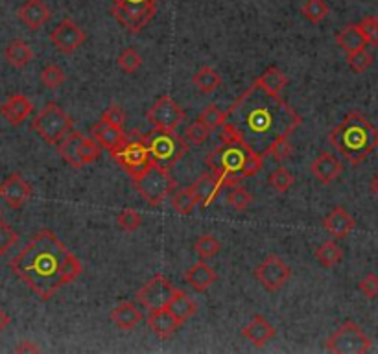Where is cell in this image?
<instances>
[{
  "mask_svg": "<svg viewBox=\"0 0 378 354\" xmlns=\"http://www.w3.org/2000/svg\"><path fill=\"white\" fill-rule=\"evenodd\" d=\"M39 351H41L39 347H37L36 344L28 341V339L20 341V344L15 347V353H39Z\"/></svg>",
  "mask_w": 378,
  "mask_h": 354,
  "instance_id": "816d5d0a",
  "label": "cell"
},
{
  "mask_svg": "<svg viewBox=\"0 0 378 354\" xmlns=\"http://www.w3.org/2000/svg\"><path fill=\"white\" fill-rule=\"evenodd\" d=\"M146 120L153 126V129L176 132V127L185 120V111L174 98L164 94V97L157 98L153 106L148 109Z\"/></svg>",
  "mask_w": 378,
  "mask_h": 354,
  "instance_id": "8fae6325",
  "label": "cell"
},
{
  "mask_svg": "<svg viewBox=\"0 0 378 354\" xmlns=\"http://www.w3.org/2000/svg\"><path fill=\"white\" fill-rule=\"evenodd\" d=\"M358 26L363 36H365V39H368L369 45L378 46V17L374 15L363 17L358 22Z\"/></svg>",
  "mask_w": 378,
  "mask_h": 354,
  "instance_id": "bcb514c9",
  "label": "cell"
},
{
  "mask_svg": "<svg viewBox=\"0 0 378 354\" xmlns=\"http://www.w3.org/2000/svg\"><path fill=\"white\" fill-rule=\"evenodd\" d=\"M111 321L116 325V329L132 330L142 321V312L136 309V304L124 301L111 310Z\"/></svg>",
  "mask_w": 378,
  "mask_h": 354,
  "instance_id": "484cf974",
  "label": "cell"
},
{
  "mask_svg": "<svg viewBox=\"0 0 378 354\" xmlns=\"http://www.w3.org/2000/svg\"><path fill=\"white\" fill-rule=\"evenodd\" d=\"M334 39H336L340 48L347 52V54L363 50V48H368V45H369L368 39H365V36L362 34L358 24H347L345 28H342V30L336 34Z\"/></svg>",
  "mask_w": 378,
  "mask_h": 354,
  "instance_id": "d4e9b609",
  "label": "cell"
},
{
  "mask_svg": "<svg viewBox=\"0 0 378 354\" xmlns=\"http://www.w3.org/2000/svg\"><path fill=\"white\" fill-rule=\"evenodd\" d=\"M100 144L94 141V139H87L83 137V141H81V148H80V159H81V164L85 167V164H92V162L96 161V159L100 157Z\"/></svg>",
  "mask_w": 378,
  "mask_h": 354,
  "instance_id": "ee69618b",
  "label": "cell"
},
{
  "mask_svg": "<svg viewBox=\"0 0 378 354\" xmlns=\"http://www.w3.org/2000/svg\"><path fill=\"white\" fill-rule=\"evenodd\" d=\"M10 323H11L10 314H8V312L0 306V332H4V330L10 327Z\"/></svg>",
  "mask_w": 378,
  "mask_h": 354,
  "instance_id": "f5cc1de1",
  "label": "cell"
},
{
  "mask_svg": "<svg viewBox=\"0 0 378 354\" xmlns=\"http://www.w3.org/2000/svg\"><path fill=\"white\" fill-rule=\"evenodd\" d=\"M34 106L24 94H11L8 100L0 106V115L10 126H20L31 115Z\"/></svg>",
  "mask_w": 378,
  "mask_h": 354,
  "instance_id": "ffe728a7",
  "label": "cell"
},
{
  "mask_svg": "<svg viewBox=\"0 0 378 354\" xmlns=\"http://www.w3.org/2000/svg\"><path fill=\"white\" fill-rule=\"evenodd\" d=\"M185 283L190 284L196 292H207L212 284L216 283V274L207 264V260H200L187 269Z\"/></svg>",
  "mask_w": 378,
  "mask_h": 354,
  "instance_id": "cb8c5ba5",
  "label": "cell"
},
{
  "mask_svg": "<svg viewBox=\"0 0 378 354\" xmlns=\"http://www.w3.org/2000/svg\"><path fill=\"white\" fill-rule=\"evenodd\" d=\"M253 275L266 292H277L290 281L292 269L277 255H267L262 262L255 268Z\"/></svg>",
  "mask_w": 378,
  "mask_h": 354,
  "instance_id": "7c38bea8",
  "label": "cell"
},
{
  "mask_svg": "<svg viewBox=\"0 0 378 354\" xmlns=\"http://www.w3.org/2000/svg\"><path fill=\"white\" fill-rule=\"evenodd\" d=\"M41 83L46 87V89H57L66 81L65 71L57 65H46L43 71H41Z\"/></svg>",
  "mask_w": 378,
  "mask_h": 354,
  "instance_id": "60d3db41",
  "label": "cell"
},
{
  "mask_svg": "<svg viewBox=\"0 0 378 354\" xmlns=\"http://www.w3.org/2000/svg\"><path fill=\"white\" fill-rule=\"evenodd\" d=\"M275 334H277L275 327H273L266 318H262V316H255L242 329V338L247 339V341H249L253 347H257V349L270 344V341L275 338Z\"/></svg>",
  "mask_w": 378,
  "mask_h": 354,
  "instance_id": "44dd1931",
  "label": "cell"
},
{
  "mask_svg": "<svg viewBox=\"0 0 378 354\" xmlns=\"http://www.w3.org/2000/svg\"><path fill=\"white\" fill-rule=\"evenodd\" d=\"M109 153H111L113 161H115L127 176L132 177L133 181L139 179V177L153 164V162H151L150 150H148L146 141H144V135H141L136 129L132 133H127L120 146H116L115 150H111Z\"/></svg>",
  "mask_w": 378,
  "mask_h": 354,
  "instance_id": "5b68a950",
  "label": "cell"
},
{
  "mask_svg": "<svg viewBox=\"0 0 378 354\" xmlns=\"http://www.w3.org/2000/svg\"><path fill=\"white\" fill-rule=\"evenodd\" d=\"M127 133L124 132V127H116L111 124H106V122H96L94 126L91 127V137L94 139L102 148L106 150H115L116 146H120L122 141L126 139Z\"/></svg>",
  "mask_w": 378,
  "mask_h": 354,
  "instance_id": "603a6c76",
  "label": "cell"
},
{
  "mask_svg": "<svg viewBox=\"0 0 378 354\" xmlns=\"http://www.w3.org/2000/svg\"><path fill=\"white\" fill-rule=\"evenodd\" d=\"M371 347V338L351 319L342 323V327L325 341V349L334 354H363L369 353Z\"/></svg>",
  "mask_w": 378,
  "mask_h": 354,
  "instance_id": "9c48e42d",
  "label": "cell"
},
{
  "mask_svg": "<svg viewBox=\"0 0 378 354\" xmlns=\"http://www.w3.org/2000/svg\"><path fill=\"white\" fill-rule=\"evenodd\" d=\"M293 181H295V179H293L292 172H290L286 167H277L267 176V183H270L273 190L279 194L288 192V190L292 188Z\"/></svg>",
  "mask_w": 378,
  "mask_h": 354,
  "instance_id": "8d00e7d4",
  "label": "cell"
},
{
  "mask_svg": "<svg viewBox=\"0 0 378 354\" xmlns=\"http://www.w3.org/2000/svg\"><path fill=\"white\" fill-rule=\"evenodd\" d=\"M157 13V8H122L113 4L111 15L132 34H139L150 24Z\"/></svg>",
  "mask_w": 378,
  "mask_h": 354,
  "instance_id": "9a60e30c",
  "label": "cell"
},
{
  "mask_svg": "<svg viewBox=\"0 0 378 354\" xmlns=\"http://www.w3.org/2000/svg\"><path fill=\"white\" fill-rule=\"evenodd\" d=\"M168 310H170L172 314L176 316L181 323H187L188 319L194 318L197 312V304L196 301L190 297L188 294H185V292H181V290H177L176 295H174V299L170 301V304H168Z\"/></svg>",
  "mask_w": 378,
  "mask_h": 354,
  "instance_id": "f1b7e54d",
  "label": "cell"
},
{
  "mask_svg": "<svg viewBox=\"0 0 378 354\" xmlns=\"http://www.w3.org/2000/svg\"><path fill=\"white\" fill-rule=\"evenodd\" d=\"M343 172V164L334 157L330 152H321L318 157L314 159L310 164V174H312L318 183L321 185H332Z\"/></svg>",
  "mask_w": 378,
  "mask_h": 354,
  "instance_id": "e0dca14e",
  "label": "cell"
},
{
  "mask_svg": "<svg viewBox=\"0 0 378 354\" xmlns=\"http://www.w3.org/2000/svg\"><path fill=\"white\" fill-rule=\"evenodd\" d=\"M354 225H356L354 218L343 207H334L327 216L323 218V229L338 240H343L354 229Z\"/></svg>",
  "mask_w": 378,
  "mask_h": 354,
  "instance_id": "7402d4cb",
  "label": "cell"
},
{
  "mask_svg": "<svg viewBox=\"0 0 378 354\" xmlns=\"http://www.w3.org/2000/svg\"><path fill=\"white\" fill-rule=\"evenodd\" d=\"M0 197L10 208H22L31 197L30 183L20 174H10L0 183Z\"/></svg>",
  "mask_w": 378,
  "mask_h": 354,
  "instance_id": "5bb4252c",
  "label": "cell"
},
{
  "mask_svg": "<svg viewBox=\"0 0 378 354\" xmlns=\"http://www.w3.org/2000/svg\"><path fill=\"white\" fill-rule=\"evenodd\" d=\"M192 83H194L197 91L203 92V94H212V92L220 89V85H222V76H220V72L214 71L212 66H202V69L192 76Z\"/></svg>",
  "mask_w": 378,
  "mask_h": 354,
  "instance_id": "f546056e",
  "label": "cell"
},
{
  "mask_svg": "<svg viewBox=\"0 0 378 354\" xmlns=\"http://www.w3.org/2000/svg\"><path fill=\"white\" fill-rule=\"evenodd\" d=\"M116 225L126 233H135L136 229H141L142 216L135 208H122L120 213L116 214Z\"/></svg>",
  "mask_w": 378,
  "mask_h": 354,
  "instance_id": "ab89813d",
  "label": "cell"
},
{
  "mask_svg": "<svg viewBox=\"0 0 378 354\" xmlns=\"http://www.w3.org/2000/svg\"><path fill=\"white\" fill-rule=\"evenodd\" d=\"M225 199L229 207L238 211V213H242V211H246V208L251 205L253 196L247 188L242 187V185H234V187L227 188Z\"/></svg>",
  "mask_w": 378,
  "mask_h": 354,
  "instance_id": "836d02e7",
  "label": "cell"
},
{
  "mask_svg": "<svg viewBox=\"0 0 378 354\" xmlns=\"http://www.w3.org/2000/svg\"><path fill=\"white\" fill-rule=\"evenodd\" d=\"M10 268L43 301H48L63 286L74 283L83 271L80 258L48 229L31 236L20 253L11 258Z\"/></svg>",
  "mask_w": 378,
  "mask_h": 354,
  "instance_id": "7a4b0ae2",
  "label": "cell"
},
{
  "mask_svg": "<svg viewBox=\"0 0 378 354\" xmlns=\"http://www.w3.org/2000/svg\"><path fill=\"white\" fill-rule=\"evenodd\" d=\"M146 146L150 150L151 162L157 167L172 170L188 152V142L176 132L153 129L144 135Z\"/></svg>",
  "mask_w": 378,
  "mask_h": 354,
  "instance_id": "8992f818",
  "label": "cell"
},
{
  "mask_svg": "<svg viewBox=\"0 0 378 354\" xmlns=\"http://www.w3.org/2000/svg\"><path fill=\"white\" fill-rule=\"evenodd\" d=\"M176 292L177 288L164 275L157 274L151 278H148L146 283L136 290L135 299L142 309H146L148 312H151V310L168 309V304H170V301L174 299Z\"/></svg>",
  "mask_w": 378,
  "mask_h": 354,
  "instance_id": "30bf717a",
  "label": "cell"
},
{
  "mask_svg": "<svg viewBox=\"0 0 378 354\" xmlns=\"http://www.w3.org/2000/svg\"><path fill=\"white\" fill-rule=\"evenodd\" d=\"M211 172L222 179L223 187L240 185L247 177L257 176L264 164V157L246 148L242 142H231L214 148L205 159Z\"/></svg>",
  "mask_w": 378,
  "mask_h": 354,
  "instance_id": "277c9868",
  "label": "cell"
},
{
  "mask_svg": "<svg viewBox=\"0 0 378 354\" xmlns=\"http://www.w3.org/2000/svg\"><path fill=\"white\" fill-rule=\"evenodd\" d=\"M209 135H211V129L200 118L192 122L190 126H187V129H185V141L188 144H194V146H202L203 142H207Z\"/></svg>",
  "mask_w": 378,
  "mask_h": 354,
  "instance_id": "b9f144b4",
  "label": "cell"
},
{
  "mask_svg": "<svg viewBox=\"0 0 378 354\" xmlns=\"http://www.w3.org/2000/svg\"><path fill=\"white\" fill-rule=\"evenodd\" d=\"M190 188H192V192H194V196H196L197 205L203 208H207L209 205L216 199L220 190L225 187H223L222 179H220L216 174L209 170V172L202 174V176L197 177L196 181L190 185Z\"/></svg>",
  "mask_w": 378,
  "mask_h": 354,
  "instance_id": "2e32d148",
  "label": "cell"
},
{
  "mask_svg": "<svg viewBox=\"0 0 378 354\" xmlns=\"http://www.w3.org/2000/svg\"><path fill=\"white\" fill-rule=\"evenodd\" d=\"M116 63H118L122 72H126V74H135V72L142 66V56L133 48V46H127V48H124V50L120 52V56H118Z\"/></svg>",
  "mask_w": 378,
  "mask_h": 354,
  "instance_id": "74e56055",
  "label": "cell"
},
{
  "mask_svg": "<svg viewBox=\"0 0 378 354\" xmlns=\"http://www.w3.org/2000/svg\"><path fill=\"white\" fill-rule=\"evenodd\" d=\"M133 185L142 199L151 207H159L176 192V179L170 176V170L157 164H151L146 172L133 181Z\"/></svg>",
  "mask_w": 378,
  "mask_h": 354,
  "instance_id": "52a82bcc",
  "label": "cell"
},
{
  "mask_svg": "<svg viewBox=\"0 0 378 354\" xmlns=\"http://www.w3.org/2000/svg\"><path fill=\"white\" fill-rule=\"evenodd\" d=\"M347 63L349 66L353 69V72L356 74H362L369 69V66L373 65V54L368 50V48H363V50L353 52V54H347Z\"/></svg>",
  "mask_w": 378,
  "mask_h": 354,
  "instance_id": "7bdbcfd3",
  "label": "cell"
},
{
  "mask_svg": "<svg viewBox=\"0 0 378 354\" xmlns=\"http://www.w3.org/2000/svg\"><path fill=\"white\" fill-rule=\"evenodd\" d=\"M293 152V146L290 144V141H284L281 142L279 146H275V150L272 152V157L275 159V161H284L286 157H290V153Z\"/></svg>",
  "mask_w": 378,
  "mask_h": 354,
  "instance_id": "f907efd6",
  "label": "cell"
},
{
  "mask_svg": "<svg viewBox=\"0 0 378 354\" xmlns=\"http://www.w3.org/2000/svg\"><path fill=\"white\" fill-rule=\"evenodd\" d=\"M111 2L122 8H157L161 0H111Z\"/></svg>",
  "mask_w": 378,
  "mask_h": 354,
  "instance_id": "681fc988",
  "label": "cell"
},
{
  "mask_svg": "<svg viewBox=\"0 0 378 354\" xmlns=\"http://www.w3.org/2000/svg\"><path fill=\"white\" fill-rule=\"evenodd\" d=\"M83 135L78 132H71L63 141L57 144V153L65 159L66 164H71L72 168H83L80 159V148Z\"/></svg>",
  "mask_w": 378,
  "mask_h": 354,
  "instance_id": "4316f807",
  "label": "cell"
},
{
  "mask_svg": "<svg viewBox=\"0 0 378 354\" xmlns=\"http://www.w3.org/2000/svg\"><path fill=\"white\" fill-rule=\"evenodd\" d=\"M50 41L52 45L56 46V50L69 56V54L78 50L80 46H83V43L87 41V34L71 19H65L50 31Z\"/></svg>",
  "mask_w": 378,
  "mask_h": 354,
  "instance_id": "4fadbf2b",
  "label": "cell"
},
{
  "mask_svg": "<svg viewBox=\"0 0 378 354\" xmlns=\"http://www.w3.org/2000/svg\"><path fill=\"white\" fill-rule=\"evenodd\" d=\"M17 15L30 30L36 31L41 30L50 20L52 13L45 0H26L24 4L17 10Z\"/></svg>",
  "mask_w": 378,
  "mask_h": 354,
  "instance_id": "ac0fdd59",
  "label": "cell"
},
{
  "mask_svg": "<svg viewBox=\"0 0 378 354\" xmlns=\"http://www.w3.org/2000/svg\"><path fill=\"white\" fill-rule=\"evenodd\" d=\"M225 115V124L237 141L264 159L281 142L290 141L302 124L301 115L286 100L266 92L257 81L234 100Z\"/></svg>",
  "mask_w": 378,
  "mask_h": 354,
  "instance_id": "6da1fadb",
  "label": "cell"
},
{
  "mask_svg": "<svg viewBox=\"0 0 378 354\" xmlns=\"http://www.w3.org/2000/svg\"><path fill=\"white\" fill-rule=\"evenodd\" d=\"M146 325L148 329L161 339H168L172 336L176 334L179 327H181V321L172 314L168 309H161V310H151L150 316L146 318Z\"/></svg>",
  "mask_w": 378,
  "mask_h": 354,
  "instance_id": "d6986e66",
  "label": "cell"
},
{
  "mask_svg": "<svg viewBox=\"0 0 378 354\" xmlns=\"http://www.w3.org/2000/svg\"><path fill=\"white\" fill-rule=\"evenodd\" d=\"M328 142L345 161L360 167L378 148V127L362 113L353 111L330 132Z\"/></svg>",
  "mask_w": 378,
  "mask_h": 354,
  "instance_id": "3957f363",
  "label": "cell"
},
{
  "mask_svg": "<svg viewBox=\"0 0 378 354\" xmlns=\"http://www.w3.org/2000/svg\"><path fill=\"white\" fill-rule=\"evenodd\" d=\"M371 192L378 197V174L373 177V181H371Z\"/></svg>",
  "mask_w": 378,
  "mask_h": 354,
  "instance_id": "db71d44e",
  "label": "cell"
},
{
  "mask_svg": "<svg viewBox=\"0 0 378 354\" xmlns=\"http://www.w3.org/2000/svg\"><path fill=\"white\" fill-rule=\"evenodd\" d=\"M301 13L308 22L319 24V22H323V20L327 19L328 4L325 0H307L304 6H302Z\"/></svg>",
  "mask_w": 378,
  "mask_h": 354,
  "instance_id": "d590c367",
  "label": "cell"
},
{
  "mask_svg": "<svg viewBox=\"0 0 378 354\" xmlns=\"http://www.w3.org/2000/svg\"><path fill=\"white\" fill-rule=\"evenodd\" d=\"M4 57L11 66L24 69V66L28 65V63H31V59H34V50H31L30 45H28L26 41L15 39L8 43L4 50Z\"/></svg>",
  "mask_w": 378,
  "mask_h": 354,
  "instance_id": "83f0119b",
  "label": "cell"
},
{
  "mask_svg": "<svg viewBox=\"0 0 378 354\" xmlns=\"http://www.w3.org/2000/svg\"><path fill=\"white\" fill-rule=\"evenodd\" d=\"M0 222H2V211H0Z\"/></svg>",
  "mask_w": 378,
  "mask_h": 354,
  "instance_id": "11a10c76",
  "label": "cell"
},
{
  "mask_svg": "<svg viewBox=\"0 0 378 354\" xmlns=\"http://www.w3.org/2000/svg\"><path fill=\"white\" fill-rule=\"evenodd\" d=\"M358 290L365 299H377L378 297V275L368 274L358 283Z\"/></svg>",
  "mask_w": 378,
  "mask_h": 354,
  "instance_id": "c3c4849f",
  "label": "cell"
},
{
  "mask_svg": "<svg viewBox=\"0 0 378 354\" xmlns=\"http://www.w3.org/2000/svg\"><path fill=\"white\" fill-rule=\"evenodd\" d=\"M100 120L106 122V124H111V126L124 127V124H126V113H124L122 106H118V104H111V106L107 107L106 111L102 113Z\"/></svg>",
  "mask_w": 378,
  "mask_h": 354,
  "instance_id": "7dc6e473",
  "label": "cell"
},
{
  "mask_svg": "<svg viewBox=\"0 0 378 354\" xmlns=\"http://www.w3.org/2000/svg\"><path fill=\"white\" fill-rule=\"evenodd\" d=\"M197 207V199L192 192V188H181L176 194H172V208L181 216H188V214Z\"/></svg>",
  "mask_w": 378,
  "mask_h": 354,
  "instance_id": "d6a6232c",
  "label": "cell"
},
{
  "mask_svg": "<svg viewBox=\"0 0 378 354\" xmlns=\"http://www.w3.org/2000/svg\"><path fill=\"white\" fill-rule=\"evenodd\" d=\"M31 129L48 144H59L72 132V120L56 101H48L31 120Z\"/></svg>",
  "mask_w": 378,
  "mask_h": 354,
  "instance_id": "ba28073f",
  "label": "cell"
},
{
  "mask_svg": "<svg viewBox=\"0 0 378 354\" xmlns=\"http://www.w3.org/2000/svg\"><path fill=\"white\" fill-rule=\"evenodd\" d=\"M17 240H19V234L15 229L6 222H0V255L8 253L15 246Z\"/></svg>",
  "mask_w": 378,
  "mask_h": 354,
  "instance_id": "f6af8a7d",
  "label": "cell"
},
{
  "mask_svg": "<svg viewBox=\"0 0 378 354\" xmlns=\"http://www.w3.org/2000/svg\"><path fill=\"white\" fill-rule=\"evenodd\" d=\"M316 260L321 264L323 268H334L336 264H340L343 260V249L340 248L338 243L328 240V242H323L318 249H316Z\"/></svg>",
  "mask_w": 378,
  "mask_h": 354,
  "instance_id": "1f68e13d",
  "label": "cell"
},
{
  "mask_svg": "<svg viewBox=\"0 0 378 354\" xmlns=\"http://www.w3.org/2000/svg\"><path fill=\"white\" fill-rule=\"evenodd\" d=\"M194 251L197 253L200 260H211L222 251V243L218 242L212 234H203L194 242Z\"/></svg>",
  "mask_w": 378,
  "mask_h": 354,
  "instance_id": "e575fe53",
  "label": "cell"
},
{
  "mask_svg": "<svg viewBox=\"0 0 378 354\" xmlns=\"http://www.w3.org/2000/svg\"><path fill=\"white\" fill-rule=\"evenodd\" d=\"M255 81L270 94H281V91L286 87L288 78L284 76L283 71H279L277 66H267Z\"/></svg>",
  "mask_w": 378,
  "mask_h": 354,
  "instance_id": "4dcf8cb0",
  "label": "cell"
},
{
  "mask_svg": "<svg viewBox=\"0 0 378 354\" xmlns=\"http://www.w3.org/2000/svg\"><path fill=\"white\" fill-rule=\"evenodd\" d=\"M200 120L209 127V129H218V127H222L225 124V111H222L220 107L214 106V104H209L207 107H203V111L200 113Z\"/></svg>",
  "mask_w": 378,
  "mask_h": 354,
  "instance_id": "f35d334b",
  "label": "cell"
}]
</instances>
